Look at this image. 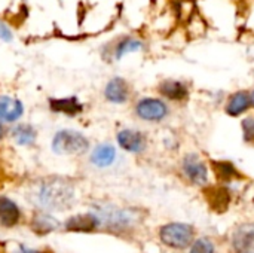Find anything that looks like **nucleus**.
Returning <instances> with one entry per match:
<instances>
[{
	"label": "nucleus",
	"instance_id": "f257e3e1",
	"mask_svg": "<svg viewBox=\"0 0 254 253\" xmlns=\"http://www.w3.org/2000/svg\"><path fill=\"white\" fill-rule=\"evenodd\" d=\"M73 188L60 180L46 183L40 191V203L49 209L65 210L73 204Z\"/></svg>",
	"mask_w": 254,
	"mask_h": 253
},
{
	"label": "nucleus",
	"instance_id": "f03ea898",
	"mask_svg": "<svg viewBox=\"0 0 254 253\" xmlns=\"http://www.w3.org/2000/svg\"><path fill=\"white\" fill-rule=\"evenodd\" d=\"M89 148L88 140L77 131L63 130L55 134L52 149L58 155H80Z\"/></svg>",
	"mask_w": 254,
	"mask_h": 253
},
{
	"label": "nucleus",
	"instance_id": "7ed1b4c3",
	"mask_svg": "<svg viewBox=\"0 0 254 253\" xmlns=\"http://www.w3.org/2000/svg\"><path fill=\"white\" fill-rule=\"evenodd\" d=\"M195 231L188 224H168L159 230L161 242L173 249H186L193 243Z\"/></svg>",
	"mask_w": 254,
	"mask_h": 253
},
{
	"label": "nucleus",
	"instance_id": "20e7f679",
	"mask_svg": "<svg viewBox=\"0 0 254 253\" xmlns=\"http://www.w3.org/2000/svg\"><path fill=\"white\" fill-rule=\"evenodd\" d=\"M232 246L237 253H254V224L241 225L234 233Z\"/></svg>",
	"mask_w": 254,
	"mask_h": 253
},
{
	"label": "nucleus",
	"instance_id": "39448f33",
	"mask_svg": "<svg viewBox=\"0 0 254 253\" xmlns=\"http://www.w3.org/2000/svg\"><path fill=\"white\" fill-rule=\"evenodd\" d=\"M183 170L186 176L196 185H205L207 183V167L205 164L198 158V155H188L183 161Z\"/></svg>",
	"mask_w": 254,
	"mask_h": 253
},
{
	"label": "nucleus",
	"instance_id": "423d86ee",
	"mask_svg": "<svg viewBox=\"0 0 254 253\" xmlns=\"http://www.w3.org/2000/svg\"><path fill=\"white\" fill-rule=\"evenodd\" d=\"M137 113L140 118L147 121H159L167 115V106L161 100L146 98L137 104Z\"/></svg>",
	"mask_w": 254,
	"mask_h": 253
},
{
	"label": "nucleus",
	"instance_id": "0eeeda50",
	"mask_svg": "<svg viewBox=\"0 0 254 253\" xmlns=\"http://www.w3.org/2000/svg\"><path fill=\"white\" fill-rule=\"evenodd\" d=\"M100 218L91 213L86 215H76L65 222V230L73 233H91L100 225Z\"/></svg>",
	"mask_w": 254,
	"mask_h": 253
},
{
	"label": "nucleus",
	"instance_id": "6e6552de",
	"mask_svg": "<svg viewBox=\"0 0 254 253\" xmlns=\"http://www.w3.org/2000/svg\"><path fill=\"white\" fill-rule=\"evenodd\" d=\"M22 113H24V107L19 100L7 95L0 97V119L6 122H12L19 119Z\"/></svg>",
	"mask_w": 254,
	"mask_h": 253
},
{
	"label": "nucleus",
	"instance_id": "1a4fd4ad",
	"mask_svg": "<svg viewBox=\"0 0 254 253\" xmlns=\"http://www.w3.org/2000/svg\"><path fill=\"white\" fill-rule=\"evenodd\" d=\"M19 221L18 206L6 197H0V222L3 227H13Z\"/></svg>",
	"mask_w": 254,
	"mask_h": 253
},
{
	"label": "nucleus",
	"instance_id": "9d476101",
	"mask_svg": "<svg viewBox=\"0 0 254 253\" xmlns=\"http://www.w3.org/2000/svg\"><path fill=\"white\" fill-rule=\"evenodd\" d=\"M119 145L129 152H140L144 148V137L138 131L124 130L118 134Z\"/></svg>",
	"mask_w": 254,
	"mask_h": 253
},
{
	"label": "nucleus",
	"instance_id": "9b49d317",
	"mask_svg": "<svg viewBox=\"0 0 254 253\" xmlns=\"http://www.w3.org/2000/svg\"><path fill=\"white\" fill-rule=\"evenodd\" d=\"M106 97L113 103H124L128 98V85L124 79L115 78L106 86Z\"/></svg>",
	"mask_w": 254,
	"mask_h": 253
},
{
	"label": "nucleus",
	"instance_id": "f8f14e48",
	"mask_svg": "<svg viewBox=\"0 0 254 253\" xmlns=\"http://www.w3.org/2000/svg\"><path fill=\"white\" fill-rule=\"evenodd\" d=\"M49 106L54 112H61L65 115H76L82 110V104L76 97H67V98H51Z\"/></svg>",
	"mask_w": 254,
	"mask_h": 253
},
{
	"label": "nucleus",
	"instance_id": "ddd939ff",
	"mask_svg": "<svg viewBox=\"0 0 254 253\" xmlns=\"http://www.w3.org/2000/svg\"><path fill=\"white\" fill-rule=\"evenodd\" d=\"M116 158V151L112 145H100L92 157H91V163L95 164L97 167H107L110 166Z\"/></svg>",
	"mask_w": 254,
	"mask_h": 253
},
{
	"label": "nucleus",
	"instance_id": "4468645a",
	"mask_svg": "<svg viewBox=\"0 0 254 253\" xmlns=\"http://www.w3.org/2000/svg\"><path fill=\"white\" fill-rule=\"evenodd\" d=\"M159 91H161V94H164L165 97H168L171 100H183L188 95L186 85L176 82V81H167V82L161 84Z\"/></svg>",
	"mask_w": 254,
	"mask_h": 253
},
{
	"label": "nucleus",
	"instance_id": "2eb2a0df",
	"mask_svg": "<svg viewBox=\"0 0 254 253\" xmlns=\"http://www.w3.org/2000/svg\"><path fill=\"white\" fill-rule=\"evenodd\" d=\"M207 200L210 203V206L216 210V212H225L229 206L231 201V195L228 194L226 189L223 188H217V189H211L210 194L207 195Z\"/></svg>",
	"mask_w": 254,
	"mask_h": 253
},
{
	"label": "nucleus",
	"instance_id": "dca6fc26",
	"mask_svg": "<svg viewBox=\"0 0 254 253\" xmlns=\"http://www.w3.org/2000/svg\"><path fill=\"white\" fill-rule=\"evenodd\" d=\"M100 221H106L109 225L116 227V228H122L127 227L131 222V216L127 212L122 210H101V218Z\"/></svg>",
	"mask_w": 254,
	"mask_h": 253
},
{
	"label": "nucleus",
	"instance_id": "f3484780",
	"mask_svg": "<svg viewBox=\"0 0 254 253\" xmlns=\"http://www.w3.org/2000/svg\"><path fill=\"white\" fill-rule=\"evenodd\" d=\"M250 101H252V97L247 92H237L228 104V113L234 116L243 113L250 106Z\"/></svg>",
	"mask_w": 254,
	"mask_h": 253
},
{
	"label": "nucleus",
	"instance_id": "a211bd4d",
	"mask_svg": "<svg viewBox=\"0 0 254 253\" xmlns=\"http://www.w3.org/2000/svg\"><path fill=\"white\" fill-rule=\"evenodd\" d=\"M13 139L18 145H31L36 139V131L33 130L31 125H18L15 130H13Z\"/></svg>",
	"mask_w": 254,
	"mask_h": 253
},
{
	"label": "nucleus",
	"instance_id": "6ab92c4d",
	"mask_svg": "<svg viewBox=\"0 0 254 253\" xmlns=\"http://www.w3.org/2000/svg\"><path fill=\"white\" fill-rule=\"evenodd\" d=\"M60 227V224L51 218V216H46V215H40L37 218H34V231L39 234V236H45L54 230H57Z\"/></svg>",
	"mask_w": 254,
	"mask_h": 253
},
{
	"label": "nucleus",
	"instance_id": "aec40b11",
	"mask_svg": "<svg viewBox=\"0 0 254 253\" xmlns=\"http://www.w3.org/2000/svg\"><path fill=\"white\" fill-rule=\"evenodd\" d=\"M213 167L219 176V179L223 180H232L234 177H238V171L235 167L229 163H213Z\"/></svg>",
	"mask_w": 254,
	"mask_h": 253
},
{
	"label": "nucleus",
	"instance_id": "412c9836",
	"mask_svg": "<svg viewBox=\"0 0 254 253\" xmlns=\"http://www.w3.org/2000/svg\"><path fill=\"white\" fill-rule=\"evenodd\" d=\"M140 48H141V42H138V40H135V39H127V40H124V42L118 46L116 57L121 58V57H124V55L128 54V52L138 51Z\"/></svg>",
	"mask_w": 254,
	"mask_h": 253
},
{
	"label": "nucleus",
	"instance_id": "4be33fe9",
	"mask_svg": "<svg viewBox=\"0 0 254 253\" xmlns=\"http://www.w3.org/2000/svg\"><path fill=\"white\" fill-rule=\"evenodd\" d=\"M190 253H214V245L208 239H199L192 245Z\"/></svg>",
	"mask_w": 254,
	"mask_h": 253
},
{
	"label": "nucleus",
	"instance_id": "5701e85b",
	"mask_svg": "<svg viewBox=\"0 0 254 253\" xmlns=\"http://www.w3.org/2000/svg\"><path fill=\"white\" fill-rule=\"evenodd\" d=\"M243 128H244V136H246V140H252L254 139V121L252 118L246 119L243 122Z\"/></svg>",
	"mask_w": 254,
	"mask_h": 253
},
{
	"label": "nucleus",
	"instance_id": "b1692460",
	"mask_svg": "<svg viewBox=\"0 0 254 253\" xmlns=\"http://www.w3.org/2000/svg\"><path fill=\"white\" fill-rule=\"evenodd\" d=\"M0 39L4 40V42H10L12 40V33H10V30L3 22H0Z\"/></svg>",
	"mask_w": 254,
	"mask_h": 253
},
{
	"label": "nucleus",
	"instance_id": "393cba45",
	"mask_svg": "<svg viewBox=\"0 0 254 253\" xmlns=\"http://www.w3.org/2000/svg\"><path fill=\"white\" fill-rule=\"evenodd\" d=\"M15 253H40V252H34V251H28V249H25V248H19V249H18Z\"/></svg>",
	"mask_w": 254,
	"mask_h": 253
},
{
	"label": "nucleus",
	"instance_id": "a878e982",
	"mask_svg": "<svg viewBox=\"0 0 254 253\" xmlns=\"http://www.w3.org/2000/svg\"><path fill=\"white\" fill-rule=\"evenodd\" d=\"M3 136V128H1V125H0V137Z\"/></svg>",
	"mask_w": 254,
	"mask_h": 253
},
{
	"label": "nucleus",
	"instance_id": "bb28decb",
	"mask_svg": "<svg viewBox=\"0 0 254 253\" xmlns=\"http://www.w3.org/2000/svg\"><path fill=\"white\" fill-rule=\"evenodd\" d=\"M252 98H253V103H254V92H253V95H252Z\"/></svg>",
	"mask_w": 254,
	"mask_h": 253
}]
</instances>
